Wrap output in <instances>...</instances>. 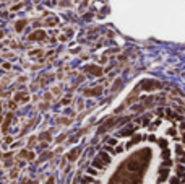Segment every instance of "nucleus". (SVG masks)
<instances>
[{
	"instance_id": "1",
	"label": "nucleus",
	"mask_w": 185,
	"mask_h": 184,
	"mask_svg": "<svg viewBox=\"0 0 185 184\" xmlns=\"http://www.w3.org/2000/svg\"><path fill=\"white\" fill-rule=\"evenodd\" d=\"M141 86L150 91V90H154V88H161V83H158V82H153V80H151V82H148V80H146V82H143V83H141Z\"/></svg>"
},
{
	"instance_id": "2",
	"label": "nucleus",
	"mask_w": 185,
	"mask_h": 184,
	"mask_svg": "<svg viewBox=\"0 0 185 184\" xmlns=\"http://www.w3.org/2000/svg\"><path fill=\"white\" fill-rule=\"evenodd\" d=\"M107 161H109V156H107L106 153H101L99 158L94 160V166H99V168H102V163H107Z\"/></svg>"
},
{
	"instance_id": "3",
	"label": "nucleus",
	"mask_w": 185,
	"mask_h": 184,
	"mask_svg": "<svg viewBox=\"0 0 185 184\" xmlns=\"http://www.w3.org/2000/svg\"><path fill=\"white\" fill-rule=\"evenodd\" d=\"M44 36H45V34H44V31H36V33H33V34H31L29 38L36 41V39H42Z\"/></svg>"
},
{
	"instance_id": "4",
	"label": "nucleus",
	"mask_w": 185,
	"mask_h": 184,
	"mask_svg": "<svg viewBox=\"0 0 185 184\" xmlns=\"http://www.w3.org/2000/svg\"><path fill=\"white\" fill-rule=\"evenodd\" d=\"M99 93H101V88H98V90H86V91H85V95H88V96H89V95H99Z\"/></svg>"
},
{
	"instance_id": "5",
	"label": "nucleus",
	"mask_w": 185,
	"mask_h": 184,
	"mask_svg": "<svg viewBox=\"0 0 185 184\" xmlns=\"http://www.w3.org/2000/svg\"><path fill=\"white\" fill-rule=\"evenodd\" d=\"M86 72H93V73H96V75H101V69H96V67H88Z\"/></svg>"
},
{
	"instance_id": "6",
	"label": "nucleus",
	"mask_w": 185,
	"mask_h": 184,
	"mask_svg": "<svg viewBox=\"0 0 185 184\" xmlns=\"http://www.w3.org/2000/svg\"><path fill=\"white\" fill-rule=\"evenodd\" d=\"M133 130H135V129H133V127H130V129H127V130H122L120 134H122V135H130L132 132H133Z\"/></svg>"
},
{
	"instance_id": "7",
	"label": "nucleus",
	"mask_w": 185,
	"mask_h": 184,
	"mask_svg": "<svg viewBox=\"0 0 185 184\" xmlns=\"http://www.w3.org/2000/svg\"><path fill=\"white\" fill-rule=\"evenodd\" d=\"M16 100H28V95H25V93H21V95L16 96Z\"/></svg>"
},
{
	"instance_id": "8",
	"label": "nucleus",
	"mask_w": 185,
	"mask_h": 184,
	"mask_svg": "<svg viewBox=\"0 0 185 184\" xmlns=\"http://www.w3.org/2000/svg\"><path fill=\"white\" fill-rule=\"evenodd\" d=\"M23 26H25V21H20V23L16 25V30H18V31H21V30H23Z\"/></svg>"
},
{
	"instance_id": "9",
	"label": "nucleus",
	"mask_w": 185,
	"mask_h": 184,
	"mask_svg": "<svg viewBox=\"0 0 185 184\" xmlns=\"http://www.w3.org/2000/svg\"><path fill=\"white\" fill-rule=\"evenodd\" d=\"M91 181H93V178H85L83 179V183H91Z\"/></svg>"
},
{
	"instance_id": "10",
	"label": "nucleus",
	"mask_w": 185,
	"mask_h": 184,
	"mask_svg": "<svg viewBox=\"0 0 185 184\" xmlns=\"http://www.w3.org/2000/svg\"><path fill=\"white\" fill-rule=\"evenodd\" d=\"M47 184H54V179H49V183Z\"/></svg>"
}]
</instances>
